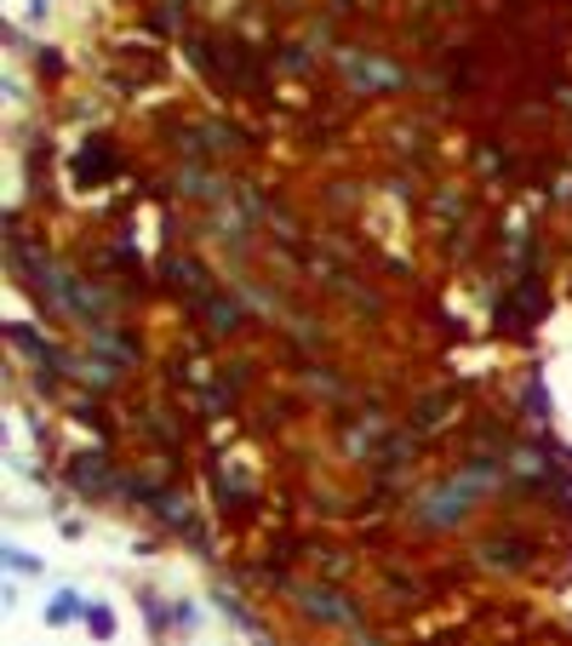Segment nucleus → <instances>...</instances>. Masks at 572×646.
I'll return each instance as SVG.
<instances>
[{"label":"nucleus","mask_w":572,"mask_h":646,"mask_svg":"<svg viewBox=\"0 0 572 646\" xmlns=\"http://www.w3.org/2000/svg\"><path fill=\"white\" fill-rule=\"evenodd\" d=\"M189 63L201 69L218 92H253V86L269 81V69H264V58L253 52V46L223 40V35H195L189 40Z\"/></svg>","instance_id":"1"},{"label":"nucleus","mask_w":572,"mask_h":646,"mask_svg":"<svg viewBox=\"0 0 572 646\" xmlns=\"http://www.w3.org/2000/svg\"><path fill=\"white\" fill-rule=\"evenodd\" d=\"M476 469L469 475H446L441 486H430L424 498H418V527H458V520L476 509Z\"/></svg>","instance_id":"2"},{"label":"nucleus","mask_w":572,"mask_h":646,"mask_svg":"<svg viewBox=\"0 0 572 646\" xmlns=\"http://www.w3.org/2000/svg\"><path fill=\"white\" fill-rule=\"evenodd\" d=\"M338 69H343V81H350L355 92H395L401 86V69H395L389 58H378V52H361V46H343Z\"/></svg>","instance_id":"3"},{"label":"nucleus","mask_w":572,"mask_h":646,"mask_svg":"<svg viewBox=\"0 0 572 646\" xmlns=\"http://www.w3.org/2000/svg\"><path fill=\"white\" fill-rule=\"evenodd\" d=\"M297 607H304L310 618H320V624H338V630H355L361 612L350 607V595H338L332 584H292Z\"/></svg>","instance_id":"4"},{"label":"nucleus","mask_w":572,"mask_h":646,"mask_svg":"<svg viewBox=\"0 0 572 646\" xmlns=\"http://www.w3.org/2000/svg\"><path fill=\"white\" fill-rule=\"evenodd\" d=\"M161 74H166V58L149 52V46H120L115 63H109V81H115L120 92H138V86H149V81H161Z\"/></svg>","instance_id":"5"},{"label":"nucleus","mask_w":572,"mask_h":646,"mask_svg":"<svg viewBox=\"0 0 572 646\" xmlns=\"http://www.w3.org/2000/svg\"><path fill=\"white\" fill-rule=\"evenodd\" d=\"M63 481H69L74 492H86V498H109V492L127 486L120 475H109V469H104V458H92V453H74V458L63 463Z\"/></svg>","instance_id":"6"},{"label":"nucleus","mask_w":572,"mask_h":646,"mask_svg":"<svg viewBox=\"0 0 572 646\" xmlns=\"http://www.w3.org/2000/svg\"><path fill=\"white\" fill-rule=\"evenodd\" d=\"M69 172H74V184H104V178H115V172H120V155H115L104 138H92V143H81V155L69 161Z\"/></svg>","instance_id":"7"},{"label":"nucleus","mask_w":572,"mask_h":646,"mask_svg":"<svg viewBox=\"0 0 572 646\" xmlns=\"http://www.w3.org/2000/svg\"><path fill=\"white\" fill-rule=\"evenodd\" d=\"M161 281H172L178 292H189L195 304H207V297H212V275H207V269L195 263V258H178V252L161 258Z\"/></svg>","instance_id":"8"},{"label":"nucleus","mask_w":572,"mask_h":646,"mask_svg":"<svg viewBox=\"0 0 572 646\" xmlns=\"http://www.w3.org/2000/svg\"><path fill=\"white\" fill-rule=\"evenodd\" d=\"M212 492H218V504H223V509L253 504V481L241 475V463H235V458H218V463H212Z\"/></svg>","instance_id":"9"},{"label":"nucleus","mask_w":572,"mask_h":646,"mask_svg":"<svg viewBox=\"0 0 572 646\" xmlns=\"http://www.w3.org/2000/svg\"><path fill=\"white\" fill-rule=\"evenodd\" d=\"M178 184H184V195H195V201H223V195H230V184H223L207 161H184Z\"/></svg>","instance_id":"10"},{"label":"nucleus","mask_w":572,"mask_h":646,"mask_svg":"<svg viewBox=\"0 0 572 646\" xmlns=\"http://www.w3.org/2000/svg\"><path fill=\"white\" fill-rule=\"evenodd\" d=\"M7 338H12L17 350L35 361V366H40V378H52V372H63V355H58V350H52V343H46V338H35L30 327H7Z\"/></svg>","instance_id":"11"},{"label":"nucleus","mask_w":572,"mask_h":646,"mask_svg":"<svg viewBox=\"0 0 572 646\" xmlns=\"http://www.w3.org/2000/svg\"><path fill=\"white\" fill-rule=\"evenodd\" d=\"M92 350L104 355V361H120V366H138V343L127 338V332H92Z\"/></svg>","instance_id":"12"},{"label":"nucleus","mask_w":572,"mask_h":646,"mask_svg":"<svg viewBox=\"0 0 572 646\" xmlns=\"http://www.w3.org/2000/svg\"><path fill=\"white\" fill-rule=\"evenodd\" d=\"M201 320H212V332H235L241 327V304H235V297H207V304H201Z\"/></svg>","instance_id":"13"},{"label":"nucleus","mask_w":572,"mask_h":646,"mask_svg":"<svg viewBox=\"0 0 572 646\" xmlns=\"http://www.w3.org/2000/svg\"><path fill=\"white\" fill-rule=\"evenodd\" d=\"M441 412H453V395H424V401H418V412H412V430H418V435L441 430V424H446Z\"/></svg>","instance_id":"14"},{"label":"nucleus","mask_w":572,"mask_h":646,"mask_svg":"<svg viewBox=\"0 0 572 646\" xmlns=\"http://www.w3.org/2000/svg\"><path fill=\"white\" fill-rule=\"evenodd\" d=\"M86 607H81V595L74 589H63V595H52V607H46V624H74Z\"/></svg>","instance_id":"15"},{"label":"nucleus","mask_w":572,"mask_h":646,"mask_svg":"<svg viewBox=\"0 0 572 646\" xmlns=\"http://www.w3.org/2000/svg\"><path fill=\"white\" fill-rule=\"evenodd\" d=\"M7 566H12V573H23V578H35V573H40V561H35L30 550H17V543L7 550Z\"/></svg>","instance_id":"16"},{"label":"nucleus","mask_w":572,"mask_h":646,"mask_svg":"<svg viewBox=\"0 0 572 646\" xmlns=\"http://www.w3.org/2000/svg\"><path fill=\"white\" fill-rule=\"evenodd\" d=\"M281 69H310V52L304 46H281Z\"/></svg>","instance_id":"17"},{"label":"nucleus","mask_w":572,"mask_h":646,"mask_svg":"<svg viewBox=\"0 0 572 646\" xmlns=\"http://www.w3.org/2000/svg\"><path fill=\"white\" fill-rule=\"evenodd\" d=\"M550 195H556V201H572V172H556V178H550Z\"/></svg>","instance_id":"18"}]
</instances>
